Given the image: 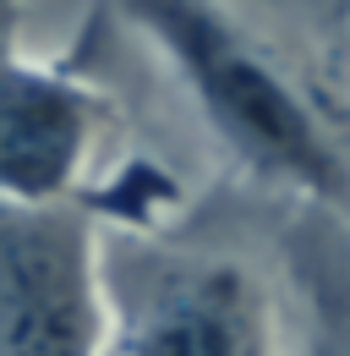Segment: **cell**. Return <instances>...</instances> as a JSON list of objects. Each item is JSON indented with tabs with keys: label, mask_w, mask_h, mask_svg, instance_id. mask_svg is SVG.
Returning a JSON list of instances; mask_svg holds the SVG:
<instances>
[{
	"label": "cell",
	"mask_w": 350,
	"mask_h": 356,
	"mask_svg": "<svg viewBox=\"0 0 350 356\" xmlns=\"http://www.w3.org/2000/svg\"><path fill=\"white\" fill-rule=\"evenodd\" d=\"M126 17L170 55L197 110L208 115L230 154L258 176L312 197H345V159L323 132L306 93L279 72V60L219 11L214 0H121Z\"/></svg>",
	"instance_id": "1"
},
{
	"label": "cell",
	"mask_w": 350,
	"mask_h": 356,
	"mask_svg": "<svg viewBox=\"0 0 350 356\" xmlns=\"http://www.w3.org/2000/svg\"><path fill=\"white\" fill-rule=\"evenodd\" d=\"M99 356H279L258 268L208 247L99 252Z\"/></svg>",
	"instance_id": "2"
},
{
	"label": "cell",
	"mask_w": 350,
	"mask_h": 356,
	"mask_svg": "<svg viewBox=\"0 0 350 356\" xmlns=\"http://www.w3.org/2000/svg\"><path fill=\"white\" fill-rule=\"evenodd\" d=\"M99 252L83 214L0 203V356H99Z\"/></svg>",
	"instance_id": "3"
},
{
	"label": "cell",
	"mask_w": 350,
	"mask_h": 356,
	"mask_svg": "<svg viewBox=\"0 0 350 356\" xmlns=\"http://www.w3.org/2000/svg\"><path fill=\"white\" fill-rule=\"evenodd\" d=\"M93 104L60 72L0 49V203L66 209L88 165Z\"/></svg>",
	"instance_id": "4"
}]
</instances>
